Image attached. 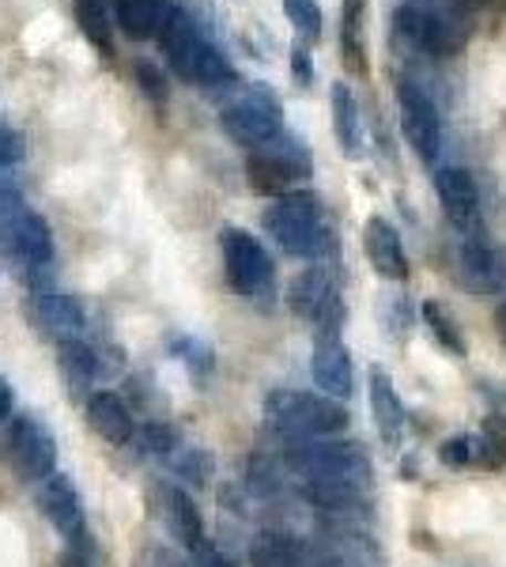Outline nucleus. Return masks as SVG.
Listing matches in <instances>:
<instances>
[{
    "mask_svg": "<svg viewBox=\"0 0 506 567\" xmlns=\"http://www.w3.org/2000/svg\"><path fill=\"white\" fill-rule=\"evenodd\" d=\"M0 258L34 284L53 277V235L50 224L27 205L23 186L12 171H0Z\"/></svg>",
    "mask_w": 506,
    "mask_h": 567,
    "instance_id": "obj_1",
    "label": "nucleus"
},
{
    "mask_svg": "<svg viewBox=\"0 0 506 567\" xmlns=\"http://www.w3.org/2000/svg\"><path fill=\"white\" fill-rule=\"evenodd\" d=\"M159 45H163L167 65L174 69V76L186 80V84H197V87L238 84V72L231 61H227V53L200 31L186 8H178V4L171 8L167 23H163V31H159Z\"/></svg>",
    "mask_w": 506,
    "mask_h": 567,
    "instance_id": "obj_2",
    "label": "nucleus"
},
{
    "mask_svg": "<svg viewBox=\"0 0 506 567\" xmlns=\"http://www.w3.org/2000/svg\"><path fill=\"white\" fill-rule=\"evenodd\" d=\"M265 235L280 246L283 254L302 261H321L329 250H333V231L326 224V213H321V200L307 189H296V194L276 197L261 216Z\"/></svg>",
    "mask_w": 506,
    "mask_h": 567,
    "instance_id": "obj_3",
    "label": "nucleus"
},
{
    "mask_svg": "<svg viewBox=\"0 0 506 567\" xmlns=\"http://www.w3.org/2000/svg\"><path fill=\"white\" fill-rule=\"evenodd\" d=\"M348 409L337 398L310 390H269L265 398V424L276 435L291 439V443H307V439H333L348 427Z\"/></svg>",
    "mask_w": 506,
    "mask_h": 567,
    "instance_id": "obj_4",
    "label": "nucleus"
},
{
    "mask_svg": "<svg viewBox=\"0 0 506 567\" xmlns=\"http://www.w3.org/2000/svg\"><path fill=\"white\" fill-rule=\"evenodd\" d=\"M219 254H224L227 284L246 303L269 310L276 303V265L261 239H254L242 227H224L219 231Z\"/></svg>",
    "mask_w": 506,
    "mask_h": 567,
    "instance_id": "obj_5",
    "label": "nucleus"
},
{
    "mask_svg": "<svg viewBox=\"0 0 506 567\" xmlns=\"http://www.w3.org/2000/svg\"><path fill=\"white\" fill-rule=\"evenodd\" d=\"M310 167H314L310 152L302 148L296 136L280 133L276 141L250 152V159H246V182H250L254 194L283 197V194H296L302 178H310Z\"/></svg>",
    "mask_w": 506,
    "mask_h": 567,
    "instance_id": "obj_6",
    "label": "nucleus"
},
{
    "mask_svg": "<svg viewBox=\"0 0 506 567\" xmlns=\"http://www.w3.org/2000/svg\"><path fill=\"white\" fill-rule=\"evenodd\" d=\"M219 125H224V133L231 136L235 144H242V148H250V152L261 148V144H269L283 133L280 99L261 84L242 87L231 103L219 110Z\"/></svg>",
    "mask_w": 506,
    "mask_h": 567,
    "instance_id": "obj_7",
    "label": "nucleus"
},
{
    "mask_svg": "<svg viewBox=\"0 0 506 567\" xmlns=\"http://www.w3.org/2000/svg\"><path fill=\"white\" fill-rule=\"evenodd\" d=\"M288 307L296 310L302 322L318 329V337H340L344 322V303H340L337 280L326 265H310L296 280L288 284Z\"/></svg>",
    "mask_w": 506,
    "mask_h": 567,
    "instance_id": "obj_8",
    "label": "nucleus"
},
{
    "mask_svg": "<svg viewBox=\"0 0 506 567\" xmlns=\"http://www.w3.org/2000/svg\"><path fill=\"white\" fill-rule=\"evenodd\" d=\"M393 34L409 45V50H423L431 58H454L465 45V27L450 16H435L420 4H404L393 16Z\"/></svg>",
    "mask_w": 506,
    "mask_h": 567,
    "instance_id": "obj_9",
    "label": "nucleus"
},
{
    "mask_svg": "<svg viewBox=\"0 0 506 567\" xmlns=\"http://www.w3.org/2000/svg\"><path fill=\"white\" fill-rule=\"evenodd\" d=\"M314 567H385L379 542L363 529V523H326L310 542Z\"/></svg>",
    "mask_w": 506,
    "mask_h": 567,
    "instance_id": "obj_10",
    "label": "nucleus"
},
{
    "mask_svg": "<svg viewBox=\"0 0 506 567\" xmlns=\"http://www.w3.org/2000/svg\"><path fill=\"white\" fill-rule=\"evenodd\" d=\"M8 458L23 481L42 484L58 473V439L39 416L23 413L12 420V432H8Z\"/></svg>",
    "mask_w": 506,
    "mask_h": 567,
    "instance_id": "obj_11",
    "label": "nucleus"
},
{
    "mask_svg": "<svg viewBox=\"0 0 506 567\" xmlns=\"http://www.w3.org/2000/svg\"><path fill=\"white\" fill-rule=\"evenodd\" d=\"M397 106H401V130L412 152L420 155L427 167H435L438 152H443V122H438V106L416 80H397Z\"/></svg>",
    "mask_w": 506,
    "mask_h": 567,
    "instance_id": "obj_12",
    "label": "nucleus"
},
{
    "mask_svg": "<svg viewBox=\"0 0 506 567\" xmlns=\"http://www.w3.org/2000/svg\"><path fill=\"white\" fill-rule=\"evenodd\" d=\"M31 288V315L34 322H39V329L50 341L58 344H69V341H84L87 333V315L84 307L76 303V299L69 296V291H61L58 284H53V277L45 280H34L27 284Z\"/></svg>",
    "mask_w": 506,
    "mask_h": 567,
    "instance_id": "obj_13",
    "label": "nucleus"
},
{
    "mask_svg": "<svg viewBox=\"0 0 506 567\" xmlns=\"http://www.w3.org/2000/svg\"><path fill=\"white\" fill-rule=\"evenodd\" d=\"M148 499H152V511L163 518V526H167V534L186 548V553L208 542L205 518H200L197 503H193L186 488H178V484H171V481H155L148 488Z\"/></svg>",
    "mask_w": 506,
    "mask_h": 567,
    "instance_id": "obj_14",
    "label": "nucleus"
},
{
    "mask_svg": "<svg viewBox=\"0 0 506 567\" xmlns=\"http://www.w3.org/2000/svg\"><path fill=\"white\" fill-rule=\"evenodd\" d=\"M39 515L50 523L64 542H84L87 537V518H84V499H80V488L69 473H53L39 484Z\"/></svg>",
    "mask_w": 506,
    "mask_h": 567,
    "instance_id": "obj_15",
    "label": "nucleus"
},
{
    "mask_svg": "<svg viewBox=\"0 0 506 567\" xmlns=\"http://www.w3.org/2000/svg\"><path fill=\"white\" fill-rule=\"evenodd\" d=\"M435 194L450 224L465 235L481 231V189L465 167H438L435 171Z\"/></svg>",
    "mask_w": 506,
    "mask_h": 567,
    "instance_id": "obj_16",
    "label": "nucleus"
},
{
    "mask_svg": "<svg viewBox=\"0 0 506 567\" xmlns=\"http://www.w3.org/2000/svg\"><path fill=\"white\" fill-rule=\"evenodd\" d=\"M457 265H462V280L481 296H499L506 288V261L495 250V243L484 239V231L465 235L462 250H457Z\"/></svg>",
    "mask_w": 506,
    "mask_h": 567,
    "instance_id": "obj_17",
    "label": "nucleus"
},
{
    "mask_svg": "<svg viewBox=\"0 0 506 567\" xmlns=\"http://www.w3.org/2000/svg\"><path fill=\"white\" fill-rule=\"evenodd\" d=\"M363 254L382 280H397V284L409 280L412 265H409V254H404L401 231L385 216H371L363 224Z\"/></svg>",
    "mask_w": 506,
    "mask_h": 567,
    "instance_id": "obj_18",
    "label": "nucleus"
},
{
    "mask_svg": "<svg viewBox=\"0 0 506 567\" xmlns=\"http://www.w3.org/2000/svg\"><path fill=\"white\" fill-rule=\"evenodd\" d=\"M310 379H314V386L326 393V398H337V401L352 398L355 368H352V355H348L340 337H318V341H314V355H310Z\"/></svg>",
    "mask_w": 506,
    "mask_h": 567,
    "instance_id": "obj_19",
    "label": "nucleus"
},
{
    "mask_svg": "<svg viewBox=\"0 0 506 567\" xmlns=\"http://www.w3.org/2000/svg\"><path fill=\"white\" fill-rule=\"evenodd\" d=\"M366 398H371V416H374V427H379L382 443L390 451H397L401 439H404V427H409V409H404L397 386H393L390 371L382 368H371V382H366Z\"/></svg>",
    "mask_w": 506,
    "mask_h": 567,
    "instance_id": "obj_20",
    "label": "nucleus"
},
{
    "mask_svg": "<svg viewBox=\"0 0 506 567\" xmlns=\"http://www.w3.org/2000/svg\"><path fill=\"white\" fill-rule=\"evenodd\" d=\"M84 413H87V427L95 432L99 439H106L110 446H128L136 435V424H133V413L117 393L110 390H95L91 398L84 401Z\"/></svg>",
    "mask_w": 506,
    "mask_h": 567,
    "instance_id": "obj_21",
    "label": "nucleus"
},
{
    "mask_svg": "<svg viewBox=\"0 0 506 567\" xmlns=\"http://www.w3.org/2000/svg\"><path fill=\"white\" fill-rule=\"evenodd\" d=\"M340 61L352 76H371L366 61V0H340Z\"/></svg>",
    "mask_w": 506,
    "mask_h": 567,
    "instance_id": "obj_22",
    "label": "nucleus"
},
{
    "mask_svg": "<svg viewBox=\"0 0 506 567\" xmlns=\"http://www.w3.org/2000/svg\"><path fill=\"white\" fill-rule=\"evenodd\" d=\"M58 368H61V382H64V393L72 401H87L91 386L99 379V355L91 349L87 341H69V344H58Z\"/></svg>",
    "mask_w": 506,
    "mask_h": 567,
    "instance_id": "obj_23",
    "label": "nucleus"
},
{
    "mask_svg": "<svg viewBox=\"0 0 506 567\" xmlns=\"http://www.w3.org/2000/svg\"><path fill=\"white\" fill-rule=\"evenodd\" d=\"M329 106H333V133H337V144L348 159H363V117H359V103L352 95L348 84H333L329 91Z\"/></svg>",
    "mask_w": 506,
    "mask_h": 567,
    "instance_id": "obj_24",
    "label": "nucleus"
},
{
    "mask_svg": "<svg viewBox=\"0 0 506 567\" xmlns=\"http://www.w3.org/2000/svg\"><path fill=\"white\" fill-rule=\"evenodd\" d=\"M117 8V23L128 39L144 42V39H159L163 23L171 16V0H114Z\"/></svg>",
    "mask_w": 506,
    "mask_h": 567,
    "instance_id": "obj_25",
    "label": "nucleus"
},
{
    "mask_svg": "<svg viewBox=\"0 0 506 567\" xmlns=\"http://www.w3.org/2000/svg\"><path fill=\"white\" fill-rule=\"evenodd\" d=\"M254 567H314L310 560V545L296 542L291 534H276V529H265L257 534V542L250 548Z\"/></svg>",
    "mask_w": 506,
    "mask_h": 567,
    "instance_id": "obj_26",
    "label": "nucleus"
},
{
    "mask_svg": "<svg viewBox=\"0 0 506 567\" xmlns=\"http://www.w3.org/2000/svg\"><path fill=\"white\" fill-rule=\"evenodd\" d=\"M420 315H423V326L435 337V344H443V352H450L454 360H465L468 344H465V333H462V326H457V318L450 315V307H443L438 299H427V303L420 307Z\"/></svg>",
    "mask_w": 506,
    "mask_h": 567,
    "instance_id": "obj_27",
    "label": "nucleus"
},
{
    "mask_svg": "<svg viewBox=\"0 0 506 567\" xmlns=\"http://www.w3.org/2000/svg\"><path fill=\"white\" fill-rule=\"evenodd\" d=\"M76 23L84 31V39L95 45V53L103 61H114L117 58V45H114V31H110V20H106V8L99 0H76Z\"/></svg>",
    "mask_w": 506,
    "mask_h": 567,
    "instance_id": "obj_28",
    "label": "nucleus"
},
{
    "mask_svg": "<svg viewBox=\"0 0 506 567\" xmlns=\"http://www.w3.org/2000/svg\"><path fill=\"white\" fill-rule=\"evenodd\" d=\"M167 462H171L174 477H182L186 484H193V488H200V484L211 477V470H216V462H211V454L205 446H178Z\"/></svg>",
    "mask_w": 506,
    "mask_h": 567,
    "instance_id": "obj_29",
    "label": "nucleus"
},
{
    "mask_svg": "<svg viewBox=\"0 0 506 567\" xmlns=\"http://www.w3.org/2000/svg\"><path fill=\"white\" fill-rule=\"evenodd\" d=\"M133 80H136V87L144 91V99L155 106V110H167L171 103V87H167V76H163V69L159 65H152V61H144V58H136L133 61Z\"/></svg>",
    "mask_w": 506,
    "mask_h": 567,
    "instance_id": "obj_30",
    "label": "nucleus"
},
{
    "mask_svg": "<svg viewBox=\"0 0 506 567\" xmlns=\"http://www.w3.org/2000/svg\"><path fill=\"white\" fill-rule=\"evenodd\" d=\"M283 12H288L291 27H296V34L307 45L321 39V27H326V20H321L318 0H283Z\"/></svg>",
    "mask_w": 506,
    "mask_h": 567,
    "instance_id": "obj_31",
    "label": "nucleus"
},
{
    "mask_svg": "<svg viewBox=\"0 0 506 567\" xmlns=\"http://www.w3.org/2000/svg\"><path fill=\"white\" fill-rule=\"evenodd\" d=\"M141 439H144V446H148V454H155V458H171V454L182 446V439L171 424H148Z\"/></svg>",
    "mask_w": 506,
    "mask_h": 567,
    "instance_id": "obj_32",
    "label": "nucleus"
},
{
    "mask_svg": "<svg viewBox=\"0 0 506 567\" xmlns=\"http://www.w3.org/2000/svg\"><path fill=\"white\" fill-rule=\"evenodd\" d=\"M438 462L450 470H468L473 465V435H454L438 446Z\"/></svg>",
    "mask_w": 506,
    "mask_h": 567,
    "instance_id": "obj_33",
    "label": "nucleus"
},
{
    "mask_svg": "<svg viewBox=\"0 0 506 567\" xmlns=\"http://www.w3.org/2000/svg\"><path fill=\"white\" fill-rule=\"evenodd\" d=\"M171 352L178 355L189 371H208L211 368V352L200 341H193V337H178V341L171 344Z\"/></svg>",
    "mask_w": 506,
    "mask_h": 567,
    "instance_id": "obj_34",
    "label": "nucleus"
},
{
    "mask_svg": "<svg viewBox=\"0 0 506 567\" xmlns=\"http://www.w3.org/2000/svg\"><path fill=\"white\" fill-rule=\"evenodd\" d=\"M27 155L23 148V133L12 130L8 122H0V171H12L16 163H20Z\"/></svg>",
    "mask_w": 506,
    "mask_h": 567,
    "instance_id": "obj_35",
    "label": "nucleus"
},
{
    "mask_svg": "<svg viewBox=\"0 0 506 567\" xmlns=\"http://www.w3.org/2000/svg\"><path fill=\"white\" fill-rule=\"evenodd\" d=\"M189 567H235V560L227 553H219L211 542H205L200 548H193L189 553Z\"/></svg>",
    "mask_w": 506,
    "mask_h": 567,
    "instance_id": "obj_36",
    "label": "nucleus"
},
{
    "mask_svg": "<svg viewBox=\"0 0 506 567\" xmlns=\"http://www.w3.org/2000/svg\"><path fill=\"white\" fill-rule=\"evenodd\" d=\"M291 72H296V84H299V87H310V84H314V65H310L307 42H299L296 50H291Z\"/></svg>",
    "mask_w": 506,
    "mask_h": 567,
    "instance_id": "obj_37",
    "label": "nucleus"
},
{
    "mask_svg": "<svg viewBox=\"0 0 506 567\" xmlns=\"http://www.w3.org/2000/svg\"><path fill=\"white\" fill-rule=\"evenodd\" d=\"M61 567H95V545H91V537L72 542L69 553L61 556Z\"/></svg>",
    "mask_w": 506,
    "mask_h": 567,
    "instance_id": "obj_38",
    "label": "nucleus"
},
{
    "mask_svg": "<svg viewBox=\"0 0 506 567\" xmlns=\"http://www.w3.org/2000/svg\"><path fill=\"white\" fill-rule=\"evenodd\" d=\"M409 326H412V310H409V303H404V299H393V307H390V333H393V341H404Z\"/></svg>",
    "mask_w": 506,
    "mask_h": 567,
    "instance_id": "obj_39",
    "label": "nucleus"
},
{
    "mask_svg": "<svg viewBox=\"0 0 506 567\" xmlns=\"http://www.w3.org/2000/svg\"><path fill=\"white\" fill-rule=\"evenodd\" d=\"M12 409H16V393H12V386H8L4 374H0V420L12 416Z\"/></svg>",
    "mask_w": 506,
    "mask_h": 567,
    "instance_id": "obj_40",
    "label": "nucleus"
},
{
    "mask_svg": "<svg viewBox=\"0 0 506 567\" xmlns=\"http://www.w3.org/2000/svg\"><path fill=\"white\" fill-rule=\"evenodd\" d=\"M495 329H499V337L506 341V299L499 303V310H495Z\"/></svg>",
    "mask_w": 506,
    "mask_h": 567,
    "instance_id": "obj_41",
    "label": "nucleus"
}]
</instances>
